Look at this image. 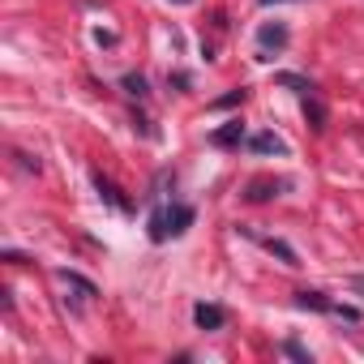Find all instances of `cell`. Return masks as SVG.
Instances as JSON below:
<instances>
[{"label":"cell","instance_id":"cell-12","mask_svg":"<svg viewBox=\"0 0 364 364\" xmlns=\"http://www.w3.org/2000/svg\"><path fill=\"white\" fill-rule=\"evenodd\" d=\"M95 185H99V193H103V198H107L112 206H124V202H120V193H116V185H112V180H103V176H95Z\"/></svg>","mask_w":364,"mask_h":364},{"label":"cell","instance_id":"cell-10","mask_svg":"<svg viewBox=\"0 0 364 364\" xmlns=\"http://www.w3.org/2000/svg\"><path fill=\"white\" fill-rule=\"evenodd\" d=\"M304 116H309V120H313V129H326V107H321V103H317V99H313V95H309V99H304Z\"/></svg>","mask_w":364,"mask_h":364},{"label":"cell","instance_id":"cell-11","mask_svg":"<svg viewBox=\"0 0 364 364\" xmlns=\"http://www.w3.org/2000/svg\"><path fill=\"white\" fill-rule=\"evenodd\" d=\"M266 249H270L274 257H283V266H300V262H296V249H291V245H283V240H266Z\"/></svg>","mask_w":364,"mask_h":364},{"label":"cell","instance_id":"cell-4","mask_svg":"<svg viewBox=\"0 0 364 364\" xmlns=\"http://www.w3.org/2000/svg\"><path fill=\"white\" fill-rule=\"evenodd\" d=\"M193 321H198V330H223L228 313H223L219 304H198V309H193Z\"/></svg>","mask_w":364,"mask_h":364},{"label":"cell","instance_id":"cell-9","mask_svg":"<svg viewBox=\"0 0 364 364\" xmlns=\"http://www.w3.org/2000/svg\"><path fill=\"white\" fill-rule=\"evenodd\" d=\"M274 82H279V86H287V90H300V95H313V82H309V77H296V73H279Z\"/></svg>","mask_w":364,"mask_h":364},{"label":"cell","instance_id":"cell-14","mask_svg":"<svg viewBox=\"0 0 364 364\" xmlns=\"http://www.w3.org/2000/svg\"><path fill=\"white\" fill-rule=\"evenodd\" d=\"M283 351H287V355H296V360H304V364H309V351H304V347H300V343H283Z\"/></svg>","mask_w":364,"mask_h":364},{"label":"cell","instance_id":"cell-1","mask_svg":"<svg viewBox=\"0 0 364 364\" xmlns=\"http://www.w3.org/2000/svg\"><path fill=\"white\" fill-rule=\"evenodd\" d=\"M193 223V210L189 206H163L150 215V240H167V236H180Z\"/></svg>","mask_w":364,"mask_h":364},{"label":"cell","instance_id":"cell-5","mask_svg":"<svg viewBox=\"0 0 364 364\" xmlns=\"http://www.w3.org/2000/svg\"><path fill=\"white\" fill-rule=\"evenodd\" d=\"M249 150H257V154H287V141L274 137V133H253L249 137Z\"/></svg>","mask_w":364,"mask_h":364},{"label":"cell","instance_id":"cell-8","mask_svg":"<svg viewBox=\"0 0 364 364\" xmlns=\"http://www.w3.org/2000/svg\"><path fill=\"white\" fill-rule=\"evenodd\" d=\"M296 304H300V309H321V313H330V309H334L321 291H300V296H296Z\"/></svg>","mask_w":364,"mask_h":364},{"label":"cell","instance_id":"cell-2","mask_svg":"<svg viewBox=\"0 0 364 364\" xmlns=\"http://www.w3.org/2000/svg\"><path fill=\"white\" fill-rule=\"evenodd\" d=\"M56 279H60V287L69 291V300H73V309H77V313H82V309H90V300L99 296V287H95L90 279H82L77 270H60Z\"/></svg>","mask_w":364,"mask_h":364},{"label":"cell","instance_id":"cell-15","mask_svg":"<svg viewBox=\"0 0 364 364\" xmlns=\"http://www.w3.org/2000/svg\"><path fill=\"white\" fill-rule=\"evenodd\" d=\"M176 5H189V0H176Z\"/></svg>","mask_w":364,"mask_h":364},{"label":"cell","instance_id":"cell-7","mask_svg":"<svg viewBox=\"0 0 364 364\" xmlns=\"http://www.w3.org/2000/svg\"><path fill=\"white\" fill-rule=\"evenodd\" d=\"M240 137H245L240 120H232V124H223V129H215V133H210V141H215V146H236Z\"/></svg>","mask_w":364,"mask_h":364},{"label":"cell","instance_id":"cell-3","mask_svg":"<svg viewBox=\"0 0 364 364\" xmlns=\"http://www.w3.org/2000/svg\"><path fill=\"white\" fill-rule=\"evenodd\" d=\"M279 48H287V26L283 22H266L257 31V60H270V52H279Z\"/></svg>","mask_w":364,"mask_h":364},{"label":"cell","instance_id":"cell-6","mask_svg":"<svg viewBox=\"0 0 364 364\" xmlns=\"http://www.w3.org/2000/svg\"><path fill=\"white\" fill-rule=\"evenodd\" d=\"M279 189H283V180H253V185H249V202H266Z\"/></svg>","mask_w":364,"mask_h":364},{"label":"cell","instance_id":"cell-13","mask_svg":"<svg viewBox=\"0 0 364 364\" xmlns=\"http://www.w3.org/2000/svg\"><path fill=\"white\" fill-rule=\"evenodd\" d=\"M124 90L137 95V99H146V77H141V73H129V77H124Z\"/></svg>","mask_w":364,"mask_h":364}]
</instances>
